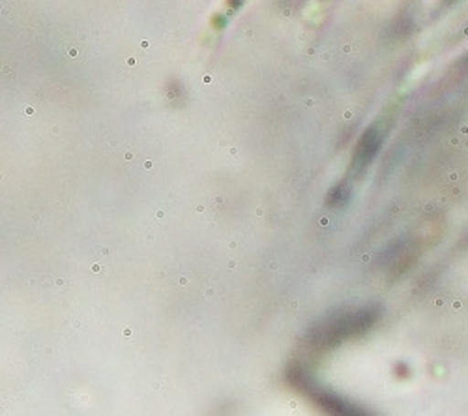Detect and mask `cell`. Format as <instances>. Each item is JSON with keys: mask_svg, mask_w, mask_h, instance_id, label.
<instances>
[{"mask_svg": "<svg viewBox=\"0 0 468 416\" xmlns=\"http://www.w3.org/2000/svg\"><path fill=\"white\" fill-rule=\"evenodd\" d=\"M315 400L319 401L321 407H324L328 412H332L334 416H369L367 412H364L362 409L355 407L353 403L343 401L341 398L334 396V394H326L321 389H315L314 392Z\"/></svg>", "mask_w": 468, "mask_h": 416, "instance_id": "cell-2", "label": "cell"}, {"mask_svg": "<svg viewBox=\"0 0 468 416\" xmlns=\"http://www.w3.org/2000/svg\"><path fill=\"white\" fill-rule=\"evenodd\" d=\"M377 319V314L371 310H362V312H355V314H346L341 315L337 319L328 321L317 334L315 342L319 346H335L337 342L345 337L355 336L358 332L367 330Z\"/></svg>", "mask_w": 468, "mask_h": 416, "instance_id": "cell-1", "label": "cell"}]
</instances>
